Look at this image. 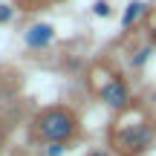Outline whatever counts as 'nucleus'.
I'll use <instances>...</instances> for the list:
<instances>
[{
    "instance_id": "f257e3e1",
    "label": "nucleus",
    "mask_w": 156,
    "mask_h": 156,
    "mask_svg": "<svg viewBox=\"0 0 156 156\" xmlns=\"http://www.w3.org/2000/svg\"><path fill=\"white\" fill-rule=\"evenodd\" d=\"M75 116L67 110V107H49V110H44L38 119H35V133H38V139L49 142V145H55V142H69L75 136Z\"/></svg>"
},
{
    "instance_id": "f03ea898",
    "label": "nucleus",
    "mask_w": 156,
    "mask_h": 156,
    "mask_svg": "<svg viewBox=\"0 0 156 156\" xmlns=\"http://www.w3.org/2000/svg\"><path fill=\"white\" fill-rule=\"evenodd\" d=\"M153 142V124L147 122H136L127 124L116 133V147L122 156H142Z\"/></svg>"
},
{
    "instance_id": "7ed1b4c3",
    "label": "nucleus",
    "mask_w": 156,
    "mask_h": 156,
    "mask_svg": "<svg viewBox=\"0 0 156 156\" xmlns=\"http://www.w3.org/2000/svg\"><path fill=\"white\" fill-rule=\"evenodd\" d=\"M101 101H104L107 107H113V110H124V107L130 104V90H127V84H124L119 75H113L110 81L101 87Z\"/></svg>"
},
{
    "instance_id": "20e7f679",
    "label": "nucleus",
    "mask_w": 156,
    "mask_h": 156,
    "mask_svg": "<svg viewBox=\"0 0 156 156\" xmlns=\"http://www.w3.org/2000/svg\"><path fill=\"white\" fill-rule=\"evenodd\" d=\"M52 38H55V29H52L49 23H35V26H29L26 35H23L26 46H32V49H44V46H49Z\"/></svg>"
},
{
    "instance_id": "39448f33",
    "label": "nucleus",
    "mask_w": 156,
    "mask_h": 156,
    "mask_svg": "<svg viewBox=\"0 0 156 156\" xmlns=\"http://www.w3.org/2000/svg\"><path fill=\"white\" fill-rule=\"evenodd\" d=\"M142 12H145V3H130L127 6V12H124V17H122V26L124 29H130L136 20L142 17Z\"/></svg>"
},
{
    "instance_id": "423d86ee",
    "label": "nucleus",
    "mask_w": 156,
    "mask_h": 156,
    "mask_svg": "<svg viewBox=\"0 0 156 156\" xmlns=\"http://www.w3.org/2000/svg\"><path fill=\"white\" fill-rule=\"evenodd\" d=\"M147 58H151V49H139V52H136V58H133V67H142Z\"/></svg>"
},
{
    "instance_id": "0eeeda50",
    "label": "nucleus",
    "mask_w": 156,
    "mask_h": 156,
    "mask_svg": "<svg viewBox=\"0 0 156 156\" xmlns=\"http://www.w3.org/2000/svg\"><path fill=\"white\" fill-rule=\"evenodd\" d=\"M93 9H95V15H98V17H107V15H110V6H107L104 0H98V3H95Z\"/></svg>"
},
{
    "instance_id": "6e6552de",
    "label": "nucleus",
    "mask_w": 156,
    "mask_h": 156,
    "mask_svg": "<svg viewBox=\"0 0 156 156\" xmlns=\"http://www.w3.org/2000/svg\"><path fill=\"white\" fill-rule=\"evenodd\" d=\"M64 151H67V147H64L61 142H55V145H49V147H46V156H61Z\"/></svg>"
},
{
    "instance_id": "1a4fd4ad",
    "label": "nucleus",
    "mask_w": 156,
    "mask_h": 156,
    "mask_svg": "<svg viewBox=\"0 0 156 156\" xmlns=\"http://www.w3.org/2000/svg\"><path fill=\"white\" fill-rule=\"evenodd\" d=\"M9 17H12V9H9V6H3V3H0V23H6Z\"/></svg>"
},
{
    "instance_id": "9d476101",
    "label": "nucleus",
    "mask_w": 156,
    "mask_h": 156,
    "mask_svg": "<svg viewBox=\"0 0 156 156\" xmlns=\"http://www.w3.org/2000/svg\"><path fill=\"white\" fill-rule=\"evenodd\" d=\"M90 156H116V153H110V151H93Z\"/></svg>"
},
{
    "instance_id": "9b49d317",
    "label": "nucleus",
    "mask_w": 156,
    "mask_h": 156,
    "mask_svg": "<svg viewBox=\"0 0 156 156\" xmlns=\"http://www.w3.org/2000/svg\"><path fill=\"white\" fill-rule=\"evenodd\" d=\"M151 38H153V44H156V26H153V32H151Z\"/></svg>"
}]
</instances>
